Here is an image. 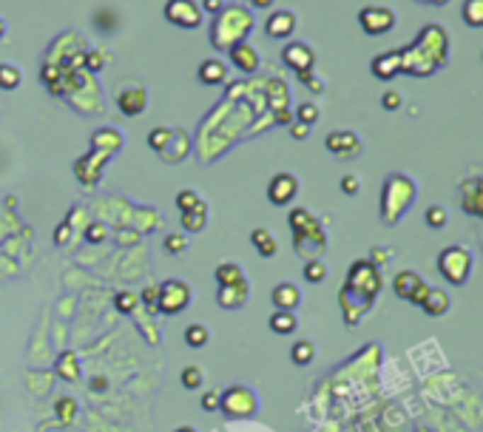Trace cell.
<instances>
[{
  "label": "cell",
  "instance_id": "1",
  "mask_svg": "<svg viewBox=\"0 0 483 432\" xmlns=\"http://www.w3.org/2000/svg\"><path fill=\"white\" fill-rule=\"evenodd\" d=\"M251 29H254V12H248L245 6H239V4L222 6V12L213 15L210 43L219 52H230L236 43H245L248 40Z\"/></svg>",
  "mask_w": 483,
  "mask_h": 432
},
{
  "label": "cell",
  "instance_id": "2",
  "mask_svg": "<svg viewBox=\"0 0 483 432\" xmlns=\"http://www.w3.org/2000/svg\"><path fill=\"white\" fill-rule=\"evenodd\" d=\"M415 202V182L404 174H392L384 182V196H381V220L384 225H395L401 216L409 210Z\"/></svg>",
  "mask_w": 483,
  "mask_h": 432
},
{
  "label": "cell",
  "instance_id": "3",
  "mask_svg": "<svg viewBox=\"0 0 483 432\" xmlns=\"http://www.w3.org/2000/svg\"><path fill=\"white\" fill-rule=\"evenodd\" d=\"M438 273L446 279V285L463 288L472 276V254L463 245H449L438 254Z\"/></svg>",
  "mask_w": 483,
  "mask_h": 432
},
{
  "label": "cell",
  "instance_id": "4",
  "mask_svg": "<svg viewBox=\"0 0 483 432\" xmlns=\"http://www.w3.org/2000/svg\"><path fill=\"white\" fill-rule=\"evenodd\" d=\"M256 407H259V401H256V392L251 387L236 384V387H227L225 392H219V409L230 421H245V418H251L256 412Z\"/></svg>",
  "mask_w": 483,
  "mask_h": 432
},
{
  "label": "cell",
  "instance_id": "5",
  "mask_svg": "<svg viewBox=\"0 0 483 432\" xmlns=\"http://www.w3.org/2000/svg\"><path fill=\"white\" fill-rule=\"evenodd\" d=\"M191 305V285L182 279H165L162 285H157V313L165 316H176L182 310H188Z\"/></svg>",
  "mask_w": 483,
  "mask_h": 432
},
{
  "label": "cell",
  "instance_id": "6",
  "mask_svg": "<svg viewBox=\"0 0 483 432\" xmlns=\"http://www.w3.org/2000/svg\"><path fill=\"white\" fill-rule=\"evenodd\" d=\"M162 15H165L168 23H174L179 29H188V32L199 29L202 21H205V12H202V6L196 4V0H168Z\"/></svg>",
  "mask_w": 483,
  "mask_h": 432
},
{
  "label": "cell",
  "instance_id": "7",
  "mask_svg": "<svg viewBox=\"0 0 483 432\" xmlns=\"http://www.w3.org/2000/svg\"><path fill=\"white\" fill-rule=\"evenodd\" d=\"M358 26L364 29L367 38H381L387 32H392L395 26V12L390 6H364L358 12Z\"/></svg>",
  "mask_w": 483,
  "mask_h": 432
},
{
  "label": "cell",
  "instance_id": "8",
  "mask_svg": "<svg viewBox=\"0 0 483 432\" xmlns=\"http://www.w3.org/2000/svg\"><path fill=\"white\" fill-rule=\"evenodd\" d=\"M392 290H395V296H398V299L412 302V305H418V307H421L424 296L429 293V285H426V282H424L415 271H401V273L392 279Z\"/></svg>",
  "mask_w": 483,
  "mask_h": 432
},
{
  "label": "cell",
  "instance_id": "9",
  "mask_svg": "<svg viewBox=\"0 0 483 432\" xmlns=\"http://www.w3.org/2000/svg\"><path fill=\"white\" fill-rule=\"evenodd\" d=\"M324 145L336 159H356L361 154V140L356 131H330Z\"/></svg>",
  "mask_w": 483,
  "mask_h": 432
},
{
  "label": "cell",
  "instance_id": "10",
  "mask_svg": "<svg viewBox=\"0 0 483 432\" xmlns=\"http://www.w3.org/2000/svg\"><path fill=\"white\" fill-rule=\"evenodd\" d=\"M282 60L288 69H293L296 74H305V72H313L316 66V52L313 46L307 43H288L285 52H282Z\"/></svg>",
  "mask_w": 483,
  "mask_h": 432
},
{
  "label": "cell",
  "instance_id": "11",
  "mask_svg": "<svg viewBox=\"0 0 483 432\" xmlns=\"http://www.w3.org/2000/svg\"><path fill=\"white\" fill-rule=\"evenodd\" d=\"M296 193H299V179H296L293 174H288V171L276 174V176L268 182V199H271L273 205H288V202H293Z\"/></svg>",
  "mask_w": 483,
  "mask_h": 432
},
{
  "label": "cell",
  "instance_id": "12",
  "mask_svg": "<svg viewBox=\"0 0 483 432\" xmlns=\"http://www.w3.org/2000/svg\"><path fill=\"white\" fill-rule=\"evenodd\" d=\"M296 15L290 9H276L271 12V18L265 21V35L268 38H276V40H288L293 32H296Z\"/></svg>",
  "mask_w": 483,
  "mask_h": 432
},
{
  "label": "cell",
  "instance_id": "13",
  "mask_svg": "<svg viewBox=\"0 0 483 432\" xmlns=\"http://www.w3.org/2000/svg\"><path fill=\"white\" fill-rule=\"evenodd\" d=\"M248 296H251L248 282H245V279H239V282H233V285L219 288L216 302H219V307H225V310H239V307H245Z\"/></svg>",
  "mask_w": 483,
  "mask_h": 432
},
{
  "label": "cell",
  "instance_id": "14",
  "mask_svg": "<svg viewBox=\"0 0 483 432\" xmlns=\"http://www.w3.org/2000/svg\"><path fill=\"white\" fill-rule=\"evenodd\" d=\"M145 103H148V94L142 86H128L117 94V108L125 114V117H140L145 111Z\"/></svg>",
  "mask_w": 483,
  "mask_h": 432
},
{
  "label": "cell",
  "instance_id": "15",
  "mask_svg": "<svg viewBox=\"0 0 483 432\" xmlns=\"http://www.w3.org/2000/svg\"><path fill=\"white\" fill-rule=\"evenodd\" d=\"M227 57H230V63L239 69V72H245V74H254L256 69H259V52L245 40V43H236L230 52H227Z\"/></svg>",
  "mask_w": 483,
  "mask_h": 432
},
{
  "label": "cell",
  "instance_id": "16",
  "mask_svg": "<svg viewBox=\"0 0 483 432\" xmlns=\"http://www.w3.org/2000/svg\"><path fill=\"white\" fill-rule=\"evenodd\" d=\"M196 77H199L202 86H219V83L227 80V66H225V60H219V57H208V60L199 63Z\"/></svg>",
  "mask_w": 483,
  "mask_h": 432
},
{
  "label": "cell",
  "instance_id": "17",
  "mask_svg": "<svg viewBox=\"0 0 483 432\" xmlns=\"http://www.w3.org/2000/svg\"><path fill=\"white\" fill-rule=\"evenodd\" d=\"M271 299H273L276 310H288V313H293V310L302 305V290H299L293 282H282V285H276V288H273Z\"/></svg>",
  "mask_w": 483,
  "mask_h": 432
},
{
  "label": "cell",
  "instance_id": "18",
  "mask_svg": "<svg viewBox=\"0 0 483 432\" xmlns=\"http://www.w3.org/2000/svg\"><path fill=\"white\" fill-rule=\"evenodd\" d=\"M404 66H401V52H384L373 60V74L378 80H392L395 74H401Z\"/></svg>",
  "mask_w": 483,
  "mask_h": 432
},
{
  "label": "cell",
  "instance_id": "19",
  "mask_svg": "<svg viewBox=\"0 0 483 432\" xmlns=\"http://www.w3.org/2000/svg\"><path fill=\"white\" fill-rule=\"evenodd\" d=\"M449 307H452V299H449V293L441 290V288H429V293H426L424 302H421V310H424L426 316H432V319L446 316Z\"/></svg>",
  "mask_w": 483,
  "mask_h": 432
},
{
  "label": "cell",
  "instance_id": "20",
  "mask_svg": "<svg viewBox=\"0 0 483 432\" xmlns=\"http://www.w3.org/2000/svg\"><path fill=\"white\" fill-rule=\"evenodd\" d=\"M91 145L100 148L103 154H114L123 148V134L114 128H100L97 134H91Z\"/></svg>",
  "mask_w": 483,
  "mask_h": 432
},
{
  "label": "cell",
  "instance_id": "21",
  "mask_svg": "<svg viewBox=\"0 0 483 432\" xmlns=\"http://www.w3.org/2000/svg\"><path fill=\"white\" fill-rule=\"evenodd\" d=\"M251 242H254V248L259 251L262 259H271V256H276V251H279V245H276V239H273V234H271L268 228H254Z\"/></svg>",
  "mask_w": 483,
  "mask_h": 432
},
{
  "label": "cell",
  "instance_id": "22",
  "mask_svg": "<svg viewBox=\"0 0 483 432\" xmlns=\"http://www.w3.org/2000/svg\"><path fill=\"white\" fill-rule=\"evenodd\" d=\"M205 222H208V205L205 202L191 208V210H182V228L188 234H199L205 228Z\"/></svg>",
  "mask_w": 483,
  "mask_h": 432
},
{
  "label": "cell",
  "instance_id": "23",
  "mask_svg": "<svg viewBox=\"0 0 483 432\" xmlns=\"http://www.w3.org/2000/svg\"><path fill=\"white\" fill-rule=\"evenodd\" d=\"M57 375L63 381H77L80 378V358H77V353H72V350L60 353V358H57Z\"/></svg>",
  "mask_w": 483,
  "mask_h": 432
},
{
  "label": "cell",
  "instance_id": "24",
  "mask_svg": "<svg viewBox=\"0 0 483 432\" xmlns=\"http://www.w3.org/2000/svg\"><path fill=\"white\" fill-rule=\"evenodd\" d=\"M460 18L469 29H483V0H463Z\"/></svg>",
  "mask_w": 483,
  "mask_h": 432
},
{
  "label": "cell",
  "instance_id": "25",
  "mask_svg": "<svg viewBox=\"0 0 483 432\" xmlns=\"http://www.w3.org/2000/svg\"><path fill=\"white\" fill-rule=\"evenodd\" d=\"M268 324H271V330H273V333H279V336H290V333L296 330V324H299V322H296V313L276 310V313L271 316V322H268Z\"/></svg>",
  "mask_w": 483,
  "mask_h": 432
},
{
  "label": "cell",
  "instance_id": "26",
  "mask_svg": "<svg viewBox=\"0 0 483 432\" xmlns=\"http://www.w3.org/2000/svg\"><path fill=\"white\" fill-rule=\"evenodd\" d=\"M213 279H216V285H219V288H225V285H233V282L245 279V276H242V268H239V265H233V262H222V265L213 271Z\"/></svg>",
  "mask_w": 483,
  "mask_h": 432
},
{
  "label": "cell",
  "instance_id": "27",
  "mask_svg": "<svg viewBox=\"0 0 483 432\" xmlns=\"http://www.w3.org/2000/svg\"><path fill=\"white\" fill-rule=\"evenodd\" d=\"M21 80H23V74H21L18 66H12V63H0V89H4V91H15V89L21 86Z\"/></svg>",
  "mask_w": 483,
  "mask_h": 432
},
{
  "label": "cell",
  "instance_id": "28",
  "mask_svg": "<svg viewBox=\"0 0 483 432\" xmlns=\"http://www.w3.org/2000/svg\"><path fill=\"white\" fill-rule=\"evenodd\" d=\"M290 358H293V364L307 367V364L316 358V347H313V341H296V344L290 347Z\"/></svg>",
  "mask_w": 483,
  "mask_h": 432
},
{
  "label": "cell",
  "instance_id": "29",
  "mask_svg": "<svg viewBox=\"0 0 483 432\" xmlns=\"http://www.w3.org/2000/svg\"><path fill=\"white\" fill-rule=\"evenodd\" d=\"M208 339H210V333H208L205 324H191V327H185V344H188V347L199 350V347L208 344Z\"/></svg>",
  "mask_w": 483,
  "mask_h": 432
},
{
  "label": "cell",
  "instance_id": "30",
  "mask_svg": "<svg viewBox=\"0 0 483 432\" xmlns=\"http://www.w3.org/2000/svg\"><path fill=\"white\" fill-rule=\"evenodd\" d=\"M424 220H426V225H429L432 231H441V228H446V222H449V213H446V208H441V205H429L426 213H424Z\"/></svg>",
  "mask_w": 483,
  "mask_h": 432
},
{
  "label": "cell",
  "instance_id": "31",
  "mask_svg": "<svg viewBox=\"0 0 483 432\" xmlns=\"http://www.w3.org/2000/svg\"><path fill=\"white\" fill-rule=\"evenodd\" d=\"M171 134H174V128H154L151 134H148V148L151 151H157V154H162L165 151V145H168V140H171Z\"/></svg>",
  "mask_w": 483,
  "mask_h": 432
},
{
  "label": "cell",
  "instance_id": "32",
  "mask_svg": "<svg viewBox=\"0 0 483 432\" xmlns=\"http://www.w3.org/2000/svg\"><path fill=\"white\" fill-rule=\"evenodd\" d=\"M55 412H57L60 424H69V421L77 415V404H74V398H69V395H60V401L55 404Z\"/></svg>",
  "mask_w": 483,
  "mask_h": 432
},
{
  "label": "cell",
  "instance_id": "33",
  "mask_svg": "<svg viewBox=\"0 0 483 432\" xmlns=\"http://www.w3.org/2000/svg\"><path fill=\"white\" fill-rule=\"evenodd\" d=\"M322 117V111H319V106L316 103H302L299 108H296V123H305V125H316V120Z\"/></svg>",
  "mask_w": 483,
  "mask_h": 432
},
{
  "label": "cell",
  "instance_id": "34",
  "mask_svg": "<svg viewBox=\"0 0 483 432\" xmlns=\"http://www.w3.org/2000/svg\"><path fill=\"white\" fill-rule=\"evenodd\" d=\"M137 305H140V299H137V293H131V290H120V293L114 296V307H117L120 313H134Z\"/></svg>",
  "mask_w": 483,
  "mask_h": 432
},
{
  "label": "cell",
  "instance_id": "35",
  "mask_svg": "<svg viewBox=\"0 0 483 432\" xmlns=\"http://www.w3.org/2000/svg\"><path fill=\"white\" fill-rule=\"evenodd\" d=\"M202 381H205V375H202V370H199L196 364H188V367L182 370V387H185V390H199Z\"/></svg>",
  "mask_w": 483,
  "mask_h": 432
},
{
  "label": "cell",
  "instance_id": "36",
  "mask_svg": "<svg viewBox=\"0 0 483 432\" xmlns=\"http://www.w3.org/2000/svg\"><path fill=\"white\" fill-rule=\"evenodd\" d=\"M324 276H327V268H324V262H319V259H310V262L305 265V279H307V282L319 285V282H324Z\"/></svg>",
  "mask_w": 483,
  "mask_h": 432
},
{
  "label": "cell",
  "instance_id": "37",
  "mask_svg": "<svg viewBox=\"0 0 483 432\" xmlns=\"http://www.w3.org/2000/svg\"><path fill=\"white\" fill-rule=\"evenodd\" d=\"M196 205H202V196H199L196 191L188 188V191H179V193H176V208H179V210H191V208H196Z\"/></svg>",
  "mask_w": 483,
  "mask_h": 432
},
{
  "label": "cell",
  "instance_id": "38",
  "mask_svg": "<svg viewBox=\"0 0 483 432\" xmlns=\"http://www.w3.org/2000/svg\"><path fill=\"white\" fill-rule=\"evenodd\" d=\"M185 248H188V239L182 234H168L165 237V251L168 254H182Z\"/></svg>",
  "mask_w": 483,
  "mask_h": 432
},
{
  "label": "cell",
  "instance_id": "39",
  "mask_svg": "<svg viewBox=\"0 0 483 432\" xmlns=\"http://www.w3.org/2000/svg\"><path fill=\"white\" fill-rule=\"evenodd\" d=\"M381 106H384L387 111H398V108L404 106V97H401V91H387V94L381 97Z\"/></svg>",
  "mask_w": 483,
  "mask_h": 432
},
{
  "label": "cell",
  "instance_id": "40",
  "mask_svg": "<svg viewBox=\"0 0 483 432\" xmlns=\"http://www.w3.org/2000/svg\"><path fill=\"white\" fill-rule=\"evenodd\" d=\"M299 80H302V86H307L310 91H316V94H322L324 91V83L313 74V72H305V74H299Z\"/></svg>",
  "mask_w": 483,
  "mask_h": 432
},
{
  "label": "cell",
  "instance_id": "41",
  "mask_svg": "<svg viewBox=\"0 0 483 432\" xmlns=\"http://www.w3.org/2000/svg\"><path fill=\"white\" fill-rule=\"evenodd\" d=\"M341 191H344L347 196H356V193L361 191V179H358V176H353V174L341 176Z\"/></svg>",
  "mask_w": 483,
  "mask_h": 432
},
{
  "label": "cell",
  "instance_id": "42",
  "mask_svg": "<svg viewBox=\"0 0 483 432\" xmlns=\"http://www.w3.org/2000/svg\"><path fill=\"white\" fill-rule=\"evenodd\" d=\"M140 302L151 310V313H157V285H151V288H145L142 290V296H140Z\"/></svg>",
  "mask_w": 483,
  "mask_h": 432
},
{
  "label": "cell",
  "instance_id": "43",
  "mask_svg": "<svg viewBox=\"0 0 483 432\" xmlns=\"http://www.w3.org/2000/svg\"><path fill=\"white\" fill-rule=\"evenodd\" d=\"M202 409H205V412L219 409V392H205V395H202Z\"/></svg>",
  "mask_w": 483,
  "mask_h": 432
},
{
  "label": "cell",
  "instance_id": "44",
  "mask_svg": "<svg viewBox=\"0 0 483 432\" xmlns=\"http://www.w3.org/2000/svg\"><path fill=\"white\" fill-rule=\"evenodd\" d=\"M290 137H293V140H307V137H310V125L293 123V125H290Z\"/></svg>",
  "mask_w": 483,
  "mask_h": 432
},
{
  "label": "cell",
  "instance_id": "45",
  "mask_svg": "<svg viewBox=\"0 0 483 432\" xmlns=\"http://www.w3.org/2000/svg\"><path fill=\"white\" fill-rule=\"evenodd\" d=\"M199 6H202V12H208V15H219L225 4H222V0H202Z\"/></svg>",
  "mask_w": 483,
  "mask_h": 432
},
{
  "label": "cell",
  "instance_id": "46",
  "mask_svg": "<svg viewBox=\"0 0 483 432\" xmlns=\"http://www.w3.org/2000/svg\"><path fill=\"white\" fill-rule=\"evenodd\" d=\"M390 256H392V251L375 248V251H373V259H370V262H375V265H384V259H390Z\"/></svg>",
  "mask_w": 483,
  "mask_h": 432
},
{
  "label": "cell",
  "instance_id": "47",
  "mask_svg": "<svg viewBox=\"0 0 483 432\" xmlns=\"http://www.w3.org/2000/svg\"><path fill=\"white\" fill-rule=\"evenodd\" d=\"M89 69H94V72L103 69V55H100V52H91V55H89Z\"/></svg>",
  "mask_w": 483,
  "mask_h": 432
},
{
  "label": "cell",
  "instance_id": "48",
  "mask_svg": "<svg viewBox=\"0 0 483 432\" xmlns=\"http://www.w3.org/2000/svg\"><path fill=\"white\" fill-rule=\"evenodd\" d=\"M276 120H279V123H285V125H288V123L293 125V114H290L288 108H279V111H276Z\"/></svg>",
  "mask_w": 483,
  "mask_h": 432
},
{
  "label": "cell",
  "instance_id": "49",
  "mask_svg": "<svg viewBox=\"0 0 483 432\" xmlns=\"http://www.w3.org/2000/svg\"><path fill=\"white\" fill-rule=\"evenodd\" d=\"M251 4H254V9H271L276 0H251Z\"/></svg>",
  "mask_w": 483,
  "mask_h": 432
},
{
  "label": "cell",
  "instance_id": "50",
  "mask_svg": "<svg viewBox=\"0 0 483 432\" xmlns=\"http://www.w3.org/2000/svg\"><path fill=\"white\" fill-rule=\"evenodd\" d=\"M174 432H196V429H193V426H176Z\"/></svg>",
  "mask_w": 483,
  "mask_h": 432
},
{
  "label": "cell",
  "instance_id": "51",
  "mask_svg": "<svg viewBox=\"0 0 483 432\" xmlns=\"http://www.w3.org/2000/svg\"><path fill=\"white\" fill-rule=\"evenodd\" d=\"M4 35H6V23H4V21H0V38H4Z\"/></svg>",
  "mask_w": 483,
  "mask_h": 432
}]
</instances>
